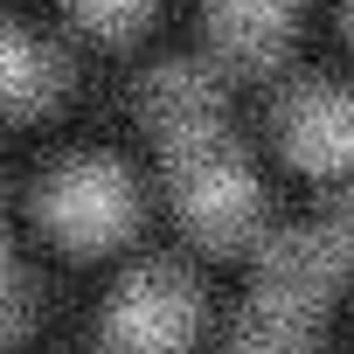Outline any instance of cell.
I'll return each mask as SVG.
<instances>
[{"instance_id": "6da1fadb", "label": "cell", "mask_w": 354, "mask_h": 354, "mask_svg": "<svg viewBox=\"0 0 354 354\" xmlns=\"http://www.w3.org/2000/svg\"><path fill=\"white\" fill-rule=\"evenodd\" d=\"M139 118L160 146V181L181 230L209 250H243L264 230V188L243 139L223 118V97L209 70L195 63H160L139 84Z\"/></svg>"}, {"instance_id": "7a4b0ae2", "label": "cell", "mask_w": 354, "mask_h": 354, "mask_svg": "<svg viewBox=\"0 0 354 354\" xmlns=\"http://www.w3.org/2000/svg\"><path fill=\"white\" fill-rule=\"evenodd\" d=\"M340 257L326 223L319 230H292V236H264L257 243V278L243 292L236 354H313L319 347V319H326V292L340 285Z\"/></svg>"}, {"instance_id": "3957f363", "label": "cell", "mask_w": 354, "mask_h": 354, "mask_svg": "<svg viewBox=\"0 0 354 354\" xmlns=\"http://www.w3.org/2000/svg\"><path fill=\"white\" fill-rule=\"evenodd\" d=\"M139 216H146L139 174L111 153H70L35 181V230L49 250H63L77 264L118 257L139 236Z\"/></svg>"}, {"instance_id": "277c9868", "label": "cell", "mask_w": 354, "mask_h": 354, "mask_svg": "<svg viewBox=\"0 0 354 354\" xmlns=\"http://www.w3.org/2000/svg\"><path fill=\"white\" fill-rule=\"evenodd\" d=\"M202 333H209L202 278L174 257H139L104 285L84 354H195Z\"/></svg>"}, {"instance_id": "5b68a950", "label": "cell", "mask_w": 354, "mask_h": 354, "mask_svg": "<svg viewBox=\"0 0 354 354\" xmlns=\"http://www.w3.org/2000/svg\"><path fill=\"white\" fill-rule=\"evenodd\" d=\"M278 153L306 181H354V91L333 77H292L271 104Z\"/></svg>"}, {"instance_id": "8992f818", "label": "cell", "mask_w": 354, "mask_h": 354, "mask_svg": "<svg viewBox=\"0 0 354 354\" xmlns=\"http://www.w3.org/2000/svg\"><path fill=\"white\" fill-rule=\"evenodd\" d=\"M209 15V42L223 63L236 70H264L285 56L292 21H299V0H202Z\"/></svg>"}, {"instance_id": "52a82bcc", "label": "cell", "mask_w": 354, "mask_h": 354, "mask_svg": "<svg viewBox=\"0 0 354 354\" xmlns=\"http://www.w3.org/2000/svg\"><path fill=\"white\" fill-rule=\"evenodd\" d=\"M56 91H63L56 49H42L15 21H0V111H42Z\"/></svg>"}, {"instance_id": "ba28073f", "label": "cell", "mask_w": 354, "mask_h": 354, "mask_svg": "<svg viewBox=\"0 0 354 354\" xmlns=\"http://www.w3.org/2000/svg\"><path fill=\"white\" fill-rule=\"evenodd\" d=\"M153 8H160V0H70L77 28H91V35H104V42L139 35V28L153 21Z\"/></svg>"}, {"instance_id": "9c48e42d", "label": "cell", "mask_w": 354, "mask_h": 354, "mask_svg": "<svg viewBox=\"0 0 354 354\" xmlns=\"http://www.w3.org/2000/svg\"><path fill=\"white\" fill-rule=\"evenodd\" d=\"M28 313H35V299H28L21 257H15V243H8V223H0V340H15V333L28 326Z\"/></svg>"}, {"instance_id": "30bf717a", "label": "cell", "mask_w": 354, "mask_h": 354, "mask_svg": "<svg viewBox=\"0 0 354 354\" xmlns=\"http://www.w3.org/2000/svg\"><path fill=\"white\" fill-rule=\"evenodd\" d=\"M326 236H333V257H340V271H354V202L326 223Z\"/></svg>"}, {"instance_id": "8fae6325", "label": "cell", "mask_w": 354, "mask_h": 354, "mask_svg": "<svg viewBox=\"0 0 354 354\" xmlns=\"http://www.w3.org/2000/svg\"><path fill=\"white\" fill-rule=\"evenodd\" d=\"M340 8H347V35H354V0H340Z\"/></svg>"}, {"instance_id": "7c38bea8", "label": "cell", "mask_w": 354, "mask_h": 354, "mask_svg": "<svg viewBox=\"0 0 354 354\" xmlns=\"http://www.w3.org/2000/svg\"><path fill=\"white\" fill-rule=\"evenodd\" d=\"M340 354H354V333H347V347H340Z\"/></svg>"}]
</instances>
